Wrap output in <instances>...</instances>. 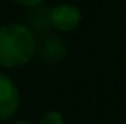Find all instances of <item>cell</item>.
Segmentation results:
<instances>
[{
    "instance_id": "1",
    "label": "cell",
    "mask_w": 126,
    "mask_h": 124,
    "mask_svg": "<svg viewBox=\"0 0 126 124\" xmlns=\"http://www.w3.org/2000/svg\"><path fill=\"white\" fill-rule=\"evenodd\" d=\"M36 55V38L22 24L9 22L0 27V66L19 68Z\"/></svg>"
},
{
    "instance_id": "2",
    "label": "cell",
    "mask_w": 126,
    "mask_h": 124,
    "mask_svg": "<svg viewBox=\"0 0 126 124\" xmlns=\"http://www.w3.org/2000/svg\"><path fill=\"white\" fill-rule=\"evenodd\" d=\"M82 22V12L77 5L58 3L49 10V24L63 32L75 31Z\"/></svg>"
},
{
    "instance_id": "3",
    "label": "cell",
    "mask_w": 126,
    "mask_h": 124,
    "mask_svg": "<svg viewBox=\"0 0 126 124\" xmlns=\"http://www.w3.org/2000/svg\"><path fill=\"white\" fill-rule=\"evenodd\" d=\"M21 105V94L17 85L7 75L0 73V121L14 117Z\"/></svg>"
},
{
    "instance_id": "4",
    "label": "cell",
    "mask_w": 126,
    "mask_h": 124,
    "mask_svg": "<svg viewBox=\"0 0 126 124\" xmlns=\"http://www.w3.org/2000/svg\"><path fill=\"white\" fill-rule=\"evenodd\" d=\"M38 124H65V119H63L62 112H58V110H48V112H44L39 117Z\"/></svg>"
},
{
    "instance_id": "5",
    "label": "cell",
    "mask_w": 126,
    "mask_h": 124,
    "mask_svg": "<svg viewBox=\"0 0 126 124\" xmlns=\"http://www.w3.org/2000/svg\"><path fill=\"white\" fill-rule=\"evenodd\" d=\"M14 2L22 5V7H38V5H41L44 0H14Z\"/></svg>"
},
{
    "instance_id": "6",
    "label": "cell",
    "mask_w": 126,
    "mask_h": 124,
    "mask_svg": "<svg viewBox=\"0 0 126 124\" xmlns=\"http://www.w3.org/2000/svg\"><path fill=\"white\" fill-rule=\"evenodd\" d=\"M14 124H32V123H27V121H19V123H14Z\"/></svg>"
}]
</instances>
